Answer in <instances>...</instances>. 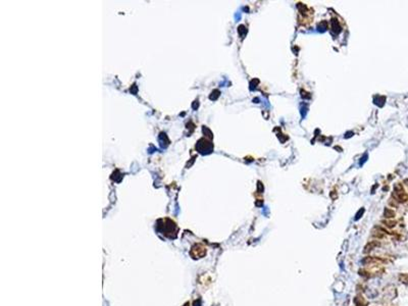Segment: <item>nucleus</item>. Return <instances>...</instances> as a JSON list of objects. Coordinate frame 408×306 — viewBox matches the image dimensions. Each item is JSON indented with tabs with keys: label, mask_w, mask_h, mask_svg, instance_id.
I'll return each mask as SVG.
<instances>
[{
	"label": "nucleus",
	"mask_w": 408,
	"mask_h": 306,
	"mask_svg": "<svg viewBox=\"0 0 408 306\" xmlns=\"http://www.w3.org/2000/svg\"><path fill=\"white\" fill-rule=\"evenodd\" d=\"M376 245H378V244H376V243H374V242H370V243L368 244L367 246L365 247V250H364V252H365V253H367L368 251H371V250H373V247H374V246H376Z\"/></svg>",
	"instance_id": "nucleus-1"
},
{
	"label": "nucleus",
	"mask_w": 408,
	"mask_h": 306,
	"mask_svg": "<svg viewBox=\"0 0 408 306\" xmlns=\"http://www.w3.org/2000/svg\"><path fill=\"white\" fill-rule=\"evenodd\" d=\"M385 215H386L387 217H394V212H392L387 209L386 211H385Z\"/></svg>",
	"instance_id": "nucleus-2"
}]
</instances>
